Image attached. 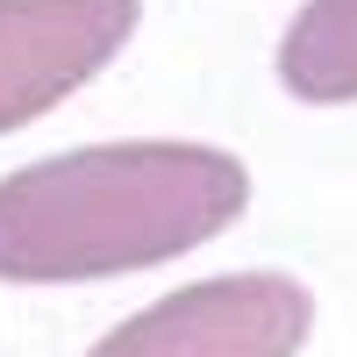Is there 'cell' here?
<instances>
[{
    "mask_svg": "<svg viewBox=\"0 0 357 357\" xmlns=\"http://www.w3.org/2000/svg\"><path fill=\"white\" fill-rule=\"evenodd\" d=\"M314 301L286 272H222L136 307L86 357H301Z\"/></svg>",
    "mask_w": 357,
    "mask_h": 357,
    "instance_id": "cell-2",
    "label": "cell"
},
{
    "mask_svg": "<svg viewBox=\"0 0 357 357\" xmlns=\"http://www.w3.org/2000/svg\"><path fill=\"white\" fill-rule=\"evenodd\" d=\"M136 15L143 0H0V136L100 79Z\"/></svg>",
    "mask_w": 357,
    "mask_h": 357,
    "instance_id": "cell-3",
    "label": "cell"
},
{
    "mask_svg": "<svg viewBox=\"0 0 357 357\" xmlns=\"http://www.w3.org/2000/svg\"><path fill=\"white\" fill-rule=\"evenodd\" d=\"M279 86L307 107L357 100V0H307L279 36Z\"/></svg>",
    "mask_w": 357,
    "mask_h": 357,
    "instance_id": "cell-4",
    "label": "cell"
},
{
    "mask_svg": "<svg viewBox=\"0 0 357 357\" xmlns=\"http://www.w3.org/2000/svg\"><path fill=\"white\" fill-rule=\"evenodd\" d=\"M250 207V172L215 143H86L0 178V286H86L172 264Z\"/></svg>",
    "mask_w": 357,
    "mask_h": 357,
    "instance_id": "cell-1",
    "label": "cell"
}]
</instances>
